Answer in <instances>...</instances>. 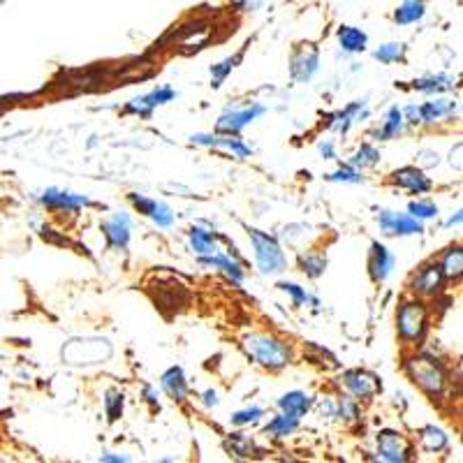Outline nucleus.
Here are the masks:
<instances>
[{
    "mask_svg": "<svg viewBox=\"0 0 463 463\" xmlns=\"http://www.w3.org/2000/svg\"><path fill=\"white\" fill-rule=\"evenodd\" d=\"M149 218L158 225V227H171V225H174V211H171L164 202H158L153 214Z\"/></svg>",
    "mask_w": 463,
    "mask_h": 463,
    "instance_id": "obj_32",
    "label": "nucleus"
},
{
    "mask_svg": "<svg viewBox=\"0 0 463 463\" xmlns=\"http://www.w3.org/2000/svg\"><path fill=\"white\" fill-rule=\"evenodd\" d=\"M260 114H264L262 104H250V107H246V109L229 111V114L220 116V121H218V130L225 132V135H236V132H241L248 123H253Z\"/></svg>",
    "mask_w": 463,
    "mask_h": 463,
    "instance_id": "obj_9",
    "label": "nucleus"
},
{
    "mask_svg": "<svg viewBox=\"0 0 463 463\" xmlns=\"http://www.w3.org/2000/svg\"><path fill=\"white\" fill-rule=\"evenodd\" d=\"M176 97V93L171 91V88H155V91H151L149 95H144V97H137V100H132L128 107H125V114H137V116H149L151 111H153L155 107H160V104H164V102H169V100H174Z\"/></svg>",
    "mask_w": 463,
    "mask_h": 463,
    "instance_id": "obj_14",
    "label": "nucleus"
},
{
    "mask_svg": "<svg viewBox=\"0 0 463 463\" xmlns=\"http://www.w3.org/2000/svg\"><path fill=\"white\" fill-rule=\"evenodd\" d=\"M380 160V153L375 151L373 147H361L359 151H357V155L352 158V164H357V167H373L375 162Z\"/></svg>",
    "mask_w": 463,
    "mask_h": 463,
    "instance_id": "obj_36",
    "label": "nucleus"
},
{
    "mask_svg": "<svg viewBox=\"0 0 463 463\" xmlns=\"http://www.w3.org/2000/svg\"><path fill=\"white\" fill-rule=\"evenodd\" d=\"M296 424H299V419H294V417L278 415V417H274V419L269 422L264 431H267L269 435H274V438H285V435L296 431Z\"/></svg>",
    "mask_w": 463,
    "mask_h": 463,
    "instance_id": "obj_25",
    "label": "nucleus"
},
{
    "mask_svg": "<svg viewBox=\"0 0 463 463\" xmlns=\"http://www.w3.org/2000/svg\"><path fill=\"white\" fill-rule=\"evenodd\" d=\"M392 181L399 185V188L408 190V193L413 195H422V193H428L431 190V178L424 176V171L417 169V167H401L396 169L392 174Z\"/></svg>",
    "mask_w": 463,
    "mask_h": 463,
    "instance_id": "obj_10",
    "label": "nucleus"
},
{
    "mask_svg": "<svg viewBox=\"0 0 463 463\" xmlns=\"http://www.w3.org/2000/svg\"><path fill=\"white\" fill-rule=\"evenodd\" d=\"M442 274L445 278H459L461 271H463V253L459 246H452L442 257V264H440Z\"/></svg>",
    "mask_w": 463,
    "mask_h": 463,
    "instance_id": "obj_26",
    "label": "nucleus"
},
{
    "mask_svg": "<svg viewBox=\"0 0 463 463\" xmlns=\"http://www.w3.org/2000/svg\"><path fill=\"white\" fill-rule=\"evenodd\" d=\"M442 283H445V274H442L440 264H426V267H422L413 278V290L417 294L433 296L440 292Z\"/></svg>",
    "mask_w": 463,
    "mask_h": 463,
    "instance_id": "obj_8",
    "label": "nucleus"
},
{
    "mask_svg": "<svg viewBox=\"0 0 463 463\" xmlns=\"http://www.w3.org/2000/svg\"><path fill=\"white\" fill-rule=\"evenodd\" d=\"M301 269H303V274H308L310 278H317L324 274V269H327V260H324L322 255H306V257H301Z\"/></svg>",
    "mask_w": 463,
    "mask_h": 463,
    "instance_id": "obj_31",
    "label": "nucleus"
},
{
    "mask_svg": "<svg viewBox=\"0 0 463 463\" xmlns=\"http://www.w3.org/2000/svg\"><path fill=\"white\" fill-rule=\"evenodd\" d=\"M380 229L389 236H408V234H419L422 220H417L410 214H396V211H380L378 214Z\"/></svg>",
    "mask_w": 463,
    "mask_h": 463,
    "instance_id": "obj_6",
    "label": "nucleus"
},
{
    "mask_svg": "<svg viewBox=\"0 0 463 463\" xmlns=\"http://www.w3.org/2000/svg\"><path fill=\"white\" fill-rule=\"evenodd\" d=\"M241 5H243V8H246V10H255V8H260V5H262V0H243Z\"/></svg>",
    "mask_w": 463,
    "mask_h": 463,
    "instance_id": "obj_44",
    "label": "nucleus"
},
{
    "mask_svg": "<svg viewBox=\"0 0 463 463\" xmlns=\"http://www.w3.org/2000/svg\"><path fill=\"white\" fill-rule=\"evenodd\" d=\"M278 287H281L283 292L292 294V299H294V306H301V303H306V301L310 299L306 290H301L299 285H294V283H281V285H278Z\"/></svg>",
    "mask_w": 463,
    "mask_h": 463,
    "instance_id": "obj_38",
    "label": "nucleus"
},
{
    "mask_svg": "<svg viewBox=\"0 0 463 463\" xmlns=\"http://www.w3.org/2000/svg\"><path fill=\"white\" fill-rule=\"evenodd\" d=\"M104 408H107L109 422H116L118 417H121V413H123V394H118V392H114V389H109L107 399H104Z\"/></svg>",
    "mask_w": 463,
    "mask_h": 463,
    "instance_id": "obj_33",
    "label": "nucleus"
},
{
    "mask_svg": "<svg viewBox=\"0 0 463 463\" xmlns=\"http://www.w3.org/2000/svg\"><path fill=\"white\" fill-rule=\"evenodd\" d=\"M339 42L346 51H363L368 44V35L355 26H343L339 30Z\"/></svg>",
    "mask_w": 463,
    "mask_h": 463,
    "instance_id": "obj_22",
    "label": "nucleus"
},
{
    "mask_svg": "<svg viewBox=\"0 0 463 463\" xmlns=\"http://www.w3.org/2000/svg\"><path fill=\"white\" fill-rule=\"evenodd\" d=\"M459 104L452 100H435V102H426L422 104L419 109V123H438L440 118H447L449 114H454Z\"/></svg>",
    "mask_w": 463,
    "mask_h": 463,
    "instance_id": "obj_20",
    "label": "nucleus"
},
{
    "mask_svg": "<svg viewBox=\"0 0 463 463\" xmlns=\"http://www.w3.org/2000/svg\"><path fill=\"white\" fill-rule=\"evenodd\" d=\"M262 415H264V413H262V408H257V406L246 408V410H239V413H234V417H232V424H236V426L253 424V422L260 419Z\"/></svg>",
    "mask_w": 463,
    "mask_h": 463,
    "instance_id": "obj_37",
    "label": "nucleus"
},
{
    "mask_svg": "<svg viewBox=\"0 0 463 463\" xmlns=\"http://www.w3.org/2000/svg\"><path fill=\"white\" fill-rule=\"evenodd\" d=\"M193 144H204V147H220V149H227L232 153H236L239 158H248L253 155V149H248L246 144L241 142V139L232 137V135H195L193 137Z\"/></svg>",
    "mask_w": 463,
    "mask_h": 463,
    "instance_id": "obj_17",
    "label": "nucleus"
},
{
    "mask_svg": "<svg viewBox=\"0 0 463 463\" xmlns=\"http://www.w3.org/2000/svg\"><path fill=\"white\" fill-rule=\"evenodd\" d=\"M102 232L107 236V246L123 250L130 241V218L125 214H114L102 223Z\"/></svg>",
    "mask_w": 463,
    "mask_h": 463,
    "instance_id": "obj_12",
    "label": "nucleus"
},
{
    "mask_svg": "<svg viewBox=\"0 0 463 463\" xmlns=\"http://www.w3.org/2000/svg\"><path fill=\"white\" fill-rule=\"evenodd\" d=\"M320 151H322V155H324V158H329V160H332V158H334V147H332V142L322 144Z\"/></svg>",
    "mask_w": 463,
    "mask_h": 463,
    "instance_id": "obj_42",
    "label": "nucleus"
},
{
    "mask_svg": "<svg viewBox=\"0 0 463 463\" xmlns=\"http://www.w3.org/2000/svg\"><path fill=\"white\" fill-rule=\"evenodd\" d=\"M380 63H399L406 56V44L401 42H392V44H382L378 51L373 54Z\"/></svg>",
    "mask_w": 463,
    "mask_h": 463,
    "instance_id": "obj_28",
    "label": "nucleus"
},
{
    "mask_svg": "<svg viewBox=\"0 0 463 463\" xmlns=\"http://www.w3.org/2000/svg\"><path fill=\"white\" fill-rule=\"evenodd\" d=\"M239 61H241V54H236L234 58H225L223 63L214 65V68H211V75H214V82H216L214 86H220V82L229 75L232 70L236 68V63H239Z\"/></svg>",
    "mask_w": 463,
    "mask_h": 463,
    "instance_id": "obj_35",
    "label": "nucleus"
},
{
    "mask_svg": "<svg viewBox=\"0 0 463 463\" xmlns=\"http://www.w3.org/2000/svg\"><path fill=\"white\" fill-rule=\"evenodd\" d=\"M343 380H346V387L357 399H368V396L380 392V380L373 373H366V370H348L343 375Z\"/></svg>",
    "mask_w": 463,
    "mask_h": 463,
    "instance_id": "obj_13",
    "label": "nucleus"
},
{
    "mask_svg": "<svg viewBox=\"0 0 463 463\" xmlns=\"http://www.w3.org/2000/svg\"><path fill=\"white\" fill-rule=\"evenodd\" d=\"M100 461H114V463H121V461H128L125 456H114V454H102Z\"/></svg>",
    "mask_w": 463,
    "mask_h": 463,
    "instance_id": "obj_43",
    "label": "nucleus"
},
{
    "mask_svg": "<svg viewBox=\"0 0 463 463\" xmlns=\"http://www.w3.org/2000/svg\"><path fill=\"white\" fill-rule=\"evenodd\" d=\"M329 178H332V181H348V183H359L361 181V176L357 174L352 167H343V169H339L336 174H332Z\"/></svg>",
    "mask_w": 463,
    "mask_h": 463,
    "instance_id": "obj_41",
    "label": "nucleus"
},
{
    "mask_svg": "<svg viewBox=\"0 0 463 463\" xmlns=\"http://www.w3.org/2000/svg\"><path fill=\"white\" fill-rule=\"evenodd\" d=\"M243 348H246V352L253 357L260 366L269 370L285 368L287 363L292 361V350H290L287 343L278 341L276 336H269V334H250L248 339L243 341Z\"/></svg>",
    "mask_w": 463,
    "mask_h": 463,
    "instance_id": "obj_1",
    "label": "nucleus"
},
{
    "mask_svg": "<svg viewBox=\"0 0 463 463\" xmlns=\"http://www.w3.org/2000/svg\"><path fill=\"white\" fill-rule=\"evenodd\" d=\"M378 452L385 461L403 463L410 459V445L401 433L396 431H380L378 433Z\"/></svg>",
    "mask_w": 463,
    "mask_h": 463,
    "instance_id": "obj_7",
    "label": "nucleus"
},
{
    "mask_svg": "<svg viewBox=\"0 0 463 463\" xmlns=\"http://www.w3.org/2000/svg\"><path fill=\"white\" fill-rule=\"evenodd\" d=\"M408 214L415 216L417 220H426V218L438 216V207L433 202H410Z\"/></svg>",
    "mask_w": 463,
    "mask_h": 463,
    "instance_id": "obj_34",
    "label": "nucleus"
},
{
    "mask_svg": "<svg viewBox=\"0 0 463 463\" xmlns=\"http://www.w3.org/2000/svg\"><path fill=\"white\" fill-rule=\"evenodd\" d=\"M454 223H461V214H456L454 218H449L447 220V225H454Z\"/></svg>",
    "mask_w": 463,
    "mask_h": 463,
    "instance_id": "obj_46",
    "label": "nucleus"
},
{
    "mask_svg": "<svg viewBox=\"0 0 463 463\" xmlns=\"http://www.w3.org/2000/svg\"><path fill=\"white\" fill-rule=\"evenodd\" d=\"M317 63H320L317 51L313 49V46H303V49L296 51L294 58H292V77L296 79V82H308V79L315 75Z\"/></svg>",
    "mask_w": 463,
    "mask_h": 463,
    "instance_id": "obj_16",
    "label": "nucleus"
},
{
    "mask_svg": "<svg viewBox=\"0 0 463 463\" xmlns=\"http://www.w3.org/2000/svg\"><path fill=\"white\" fill-rule=\"evenodd\" d=\"M232 452L239 454V456H250V452H253V440L243 438L241 433H236L234 438H232Z\"/></svg>",
    "mask_w": 463,
    "mask_h": 463,
    "instance_id": "obj_40",
    "label": "nucleus"
},
{
    "mask_svg": "<svg viewBox=\"0 0 463 463\" xmlns=\"http://www.w3.org/2000/svg\"><path fill=\"white\" fill-rule=\"evenodd\" d=\"M202 264H211V267L223 269L225 274H227L234 283H241V281H243V269H241V264L236 262V260H232V255L214 253V255L209 257V260H202Z\"/></svg>",
    "mask_w": 463,
    "mask_h": 463,
    "instance_id": "obj_24",
    "label": "nucleus"
},
{
    "mask_svg": "<svg viewBox=\"0 0 463 463\" xmlns=\"http://www.w3.org/2000/svg\"><path fill=\"white\" fill-rule=\"evenodd\" d=\"M339 415L346 417V419H357V415H359L357 401L350 399V396H343V399L339 401Z\"/></svg>",
    "mask_w": 463,
    "mask_h": 463,
    "instance_id": "obj_39",
    "label": "nucleus"
},
{
    "mask_svg": "<svg viewBox=\"0 0 463 463\" xmlns=\"http://www.w3.org/2000/svg\"><path fill=\"white\" fill-rule=\"evenodd\" d=\"M248 236L255 246V260H257V267H260L262 274L276 276L287 269V257L283 253V248L278 246V241L274 236L264 234L260 229H248Z\"/></svg>",
    "mask_w": 463,
    "mask_h": 463,
    "instance_id": "obj_3",
    "label": "nucleus"
},
{
    "mask_svg": "<svg viewBox=\"0 0 463 463\" xmlns=\"http://www.w3.org/2000/svg\"><path fill=\"white\" fill-rule=\"evenodd\" d=\"M396 324H399V336L410 346L419 343L424 339L426 327H428V310L424 306V301L419 299H410L406 303H401L399 313H396Z\"/></svg>",
    "mask_w": 463,
    "mask_h": 463,
    "instance_id": "obj_4",
    "label": "nucleus"
},
{
    "mask_svg": "<svg viewBox=\"0 0 463 463\" xmlns=\"http://www.w3.org/2000/svg\"><path fill=\"white\" fill-rule=\"evenodd\" d=\"M204 401H207V406H216V403H218V399H216V392H211V389H209V392L204 394Z\"/></svg>",
    "mask_w": 463,
    "mask_h": 463,
    "instance_id": "obj_45",
    "label": "nucleus"
},
{
    "mask_svg": "<svg viewBox=\"0 0 463 463\" xmlns=\"http://www.w3.org/2000/svg\"><path fill=\"white\" fill-rule=\"evenodd\" d=\"M278 406H281L283 415H290L294 417V419H299V417H303L310 410V396L303 392H290L285 396H281Z\"/></svg>",
    "mask_w": 463,
    "mask_h": 463,
    "instance_id": "obj_21",
    "label": "nucleus"
},
{
    "mask_svg": "<svg viewBox=\"0 0 463 463\" xmlns=\"http://www.w3.org/2000/svg\"><path fill=\"white\" fill-rule=\"evenodd\" d=\"M394 269V255L382 246V243L373 241L370 243V253H368V274L375 283L387 281V276L392 274Z\"/></svg>",
    "mask_w": 463,
    "mask_h": 463,
    "instance_id": "obj_11",
    "label": "nucleus"
},
{
    "mask_svg": "<svg viewBox=\"0 0 463 463\" xmlns=\"http://www.w3.org/2000/svg\"><path fill=\"white\" fill-rule=\"evenodd\" d=\"M188 241L190 248L195 250L197 255H214L218 253V234L202 227H193L188 232Z\"/></svg>",
    "mask_w": 463,
    "mask_h": 463,
    "instance_id": "obj_19",
    "label": "nucleus"
},
{
    "mask_svg": "<svg viewBox=\"0 0 463 463\" xmlns=\"http://www.w3.org/2000/svg\"><path fill=\"white\" fill-rule=\"evenodd\" d=\"M160 385L174 401H185V396H188V380H185L183 375V368L178 366H171L167 373L162 375Z\"/></svg>",
    "mask_w": 463,
    "mask_h": 463,
    "instance_id": "obj_18",
    "label": "nucleus"
},
{
    "mask_svg": "<svg viewBox=\"0 0 463 463\" xmlns=\"http://www.w3.org/2000/svg\"><path fill=\"white\" fill-rule=\"evenodd\" d=\"M449 82H452L449 77L438 75V77H428V79H419V82H415V88L424 91V93H440V91L452 88V84Z\"/></svg>",
    "mask_w": 463,
    "mask_h": 463,
    "instance_id": "obj_30",
    "label": "nucleus"
},
{
    "mask_svg": "<svg viewBox=\"0 0 463 463\" xmlns=\"http://www.w3.org/2000/svg\"><path fill=\"white\" fill-rule=\"evenodd\" d=\"M111 355V348L107 341H72L63 350V357L70 363H97L107 359Z\"/></svg>",
    "mask_w": 463,
    "mask_h": 463,
    "instance_id": "obj_5",
    "label": "nucleus"
},
{
    "mask_svg": "<svg viewBox=\"0 0 463 463\" xmlns=\"http://www.w3.org/2000/svg\"><path fill=\"white\" fill-rule=\"evenodd\" d=\"M42 204L44 207H49V209H56V211H77V209H82L91 202L82 195H72V193H65V190L49 188L42 195Z\"/></svg>",
    "mask_w": 463,
    "mask_h": 463,
    "instance_id": "obj_15",
    "label": "nucleus"
},
{
    "mask_svg": "<svg viewBox=\"0 0 463 463\" xmlns=\"http://www.w3.org/2000/svg\"><path fill=\"white\" fill-rule=\"evenodd\" d=\"M422 445H424L428 452H440L442 447L447 445V435L435 426H426L422 431Z\"/></svg>",
    "mask_w": 463,
    "mask_h": 463,
    "instance_id": "obj_29",
    "label": "nucleus"
},
{
    "mask_svg": "<svg viewBox=\"0 0 463 463\" xmlns=\"http://www.w3.org/2000/svg\"><path fill=\"white\" fill-rule=\"evenodd\" d=\"M424 12H426L424 0H406V3H403L401 8L394 12V21L401 23V26L415 23V21H419V19L424 17Z\"/></svg>",
    "mask_w": 463,
    "mask_h": 463,
    "instance_id": "obj_23",
    "label": "nucleus"
},
{
    "mask_svg": "<svg viewBox=\"0 0 463 463\" xmlns=\"http://www.w3.org/2000/svg\"><path fill=\"white\" fill-rule=\"evenodd\" d=\"M406 370H408L410 378L424 389L426 394H431L433 399L435 396H442V392H445L447 373H445V368H442V363L438 359H433V357L417 355L413 359H408Z\"/></svg>",
    "mask_w": 463,
    "mask_h": 463,
    "instance_id": "obj_2",
    "label": "nucleus"
},
{
    "mask_svg": "<svg viewBox=\"0 0 463 463\" xmlns=\"http://www.w3.org/2000/svg\"><path fill=\"white\" fill-rule=\"evenodd\" d=\"M403 130V111L399 107H392L387 111V121L382 125V130H378V139H392Z\"/></svg>",
    "mask_w": 463,
    "mask_h": 463,
    "instance_id": "obj_27",
    "label": "nucleus"
}]
</instances>
